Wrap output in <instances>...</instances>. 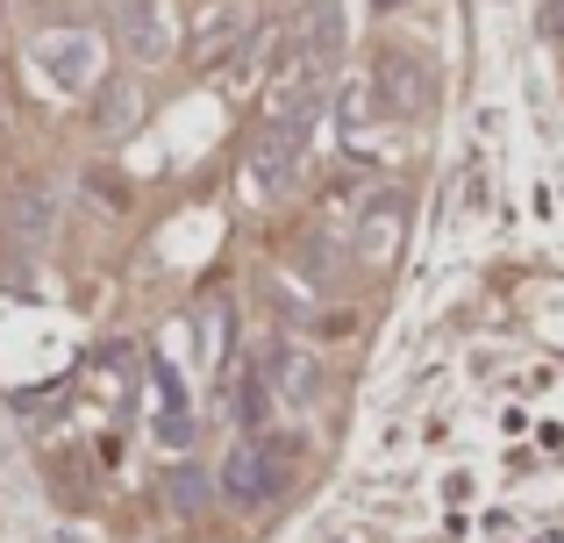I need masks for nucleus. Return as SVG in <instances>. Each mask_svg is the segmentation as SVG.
Wrapping results in <instances>:
<instances>
[{"mask_svg": "<svg viewBox=\"0 0 564 543\" xmlns=\"http://www.w3.org/2000/svg\"><path fill=\"white\" fill-rule=\"evenodd\" d=\"M229 422L243 436H264V422H272V379H264V365H236L229 372Z\"/></svg>", "mask_w": 564, "mask_h": 543, "instance_id": "0eeeda50", "label": "nucleus"}, {"mask_svg": "<svg viewBox=\"0 0 564 543\" xmlns=\"http://www.w3.org/2000/svg\"><path fill=\"white\" fill-rule=\"evenodd\" d=\"M94 65H100V43L86 36V29H51V36H36V72L57 94H86V86H94Z\"/></svg>", "mask_w": 564, "mask_h": 543, "instance_id": "f03ea898", "label": "nucleus"}, {"mask_svg": "<svg viewBox=\"0 0 564 543\" xmlns=\"http://www.w3.org/2000/svg\"><path fill=\"white\" fill-rule=\"evenodd\" d=\"M236 29H243V8L215 0V8L200 14V29H193V57H200V65H215V57L229 51V36H236Z\"/></svg>", "mask_w": 564, "mask_h": 543, "instance_id": "1a4fd4ad", "label": "nucleus"}, {"mask_svg": "<svg viewBox=\"0 0 564 543\" xmlns=\"http://www.w3.org/2000/svg\"><path fill=\"white\" fill-rule=\"evenodd\" d=\"M422 100H429V72H422V57H414L408 43L379 51V115H414Z\"/></svg>", "mask_w": 564, "mask_h": 543, "instance_id": "423d86ee", "label": "nucleus"}, {"mask_svg": "<svg viewBox=\"0 0 564 543\" xmlns=\"http://www.w3.org/2000/svg\"><path fill=\"white\" fill-rule=\"evenodd\" d=\"M264 379H272V393L279 401H315V387H322V372H315V358L307 350H293V344H264Z\"/></svg>", "mask_w": 564, "mask_h": 543, "instance_id": "6e6552de", "label": "nucleus"}, {"mask_svg": "<svg viewBox=\"0 0 564 543\" xmlns=\"http://www.w3.org/2000/svg\"><path fill=\"white\" fill-rule=\"evenodd\" d=\"M286 473H293L286 444H272V436H243V444L221 458V493H229L236 508H264L279 487H286Z\"/></svg>", "mask_w": 564, "mask_h": 543, "instance_id": "f257e3e1", "label": "nucleus"}, {"mask_svg": "<svg viewBox=\"0 0 564 543\" xmlns=\"http://www.w3.org/2000/svg\"><path fill=\"white\" fill-rule=\"evenodd\" d=\"M143 122V94L137 86H108V94H100V129H108V137H129V129Z\"/></svg>", "mask_w": 564, "mask_h": 543, "instance_id": "9d476101", "label": "nucleus"}, {"mask_svg": "<svg viewBox=\"0 0 564 543\" xmlns=\"http://www.w3.org/2000/svg\"><path fill=\"white\" fill-rule=\"evenodd\" d=\"M293 51H301L307 79H322V72L344 57V8H336V0H315V8L293 22Z\"/></svg>", "mask_w": 564, "mask_h": 543, "instance_id": "39448f33", "label": "nucleus"}, {"mask_svg": "<svg viewBox=\"0 0 564 543\" xmlns=\"http://www.w3.org/2000/svg\"><path fill=\"white\" fill-rule=\"evenodd\" d=\"M115 36L137 65H165L172 57V14L165 0H115Z\"/></svg>", "mask_w": 564, "mask_h": 543, "instance_id": "7ed1b4c3", "label": "nucleus"}, {"mask_svg": "<svg viewBox=\"0 0 564 543\" xmlns=\"http://www.w3.org/2000/svg\"><path fill=\"white\" fill-rule=\"evenodd\" d=\"M51 222H57V186L51 180H14L8 194V237L22 251H43L51 243Z\"/></svg>", "mask_w": 564, "mask_h": 543, "instance_id": "20e7f679", "label": "nucleus"}]
</instances>
